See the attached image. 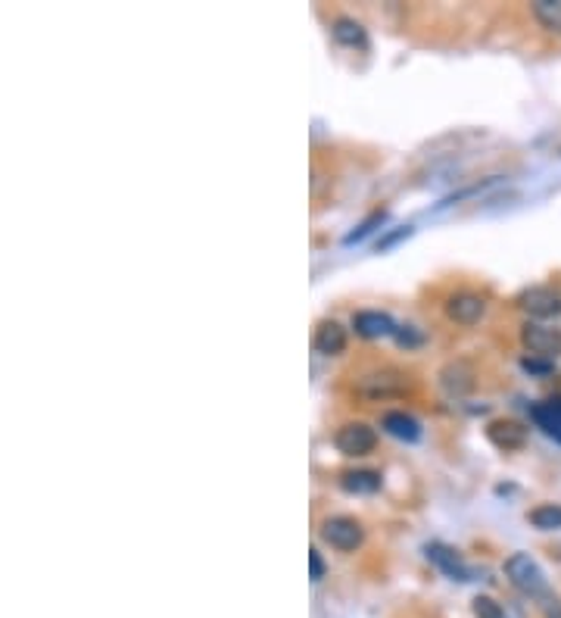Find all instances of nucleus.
<instances>
[{"mask_svg":"<svg viewBox=\"0 0 561 618\" xmlns=\"http://www.w3.org/2000/svg\"><path fill=\"white\" fill-rule=\"evenodd\" d=\"M530 419L546 437H552L555 443H561V397H549L530 406Z\"/></svg>","mask_w":561,"mask_h":618,"instance_id":"9b49d317","label":"nucleus"},{"mask_svg":"<svg viewBox=\"0 0 561 618\" xmlns=\"http://www.w3.org/2000/svg\"><path fill=\"white\" fill-rule=\"evenodd\" d=\"M353 328L359 338H368V340L396 334V322L390 319L387 313H381V309H359V313L353 316Z\"/></svg>","mask_w":561,"mask_h":618,"instance_id":"9d476101","label":"nucleus"},{"mask_svg":"<svg viewBox=\"0 0 561 618\" xmlns=\"http://www.w3.org/2000/svg\"><path fill=\"white\" fill-rule=\"evenodd\" d=\"M487 306H490V303H487L484 293L462 287V291H452L449 297H446L443 313H446V319L456 322V325L471 328V325H478V322L487 316Z\"/></svg>","mask_w":561,"mask_h":618,"instance_id":"7ed1b4c3","label":"nucleus"},{"mask_svg":"<svg viewBox=\"0 0 561 618\" xmlns=\"http://www.w3.org/2000/svg\"><path fill=\"white\" fill-rule=\"evenodd\" d=\"M505 578H509V584L515 587L518 593H524V597L542 599V603H549V599H552L549 581H546V575H542L540 562H536L534 556L511 553L509 559H505Z\"/></svg>","mask_w":561,"mask_h":618,"instance_id":"f257e3e1","label":"nucleus"},{"mask_svg":"<svg viewBox=\"0 0 561 618\" xmlns=\"http://www.w3.org/2000/svg\"><path fill=\"white\" fill-rule=\"evenodd\" d=\"M406 235H409V228H400V231H396V235L384 238V241H381V244H378V247H381V250H387V247H390V244H396V241H400V238H406Z\"/></svg>","mask_w":561,"mask_h":618,"instance_id":"4be33fe9","label":"nucleus"},{"mask_svg":"<svg viewBox=\"0 0 561 618\" xmlns=\"http://www.w3.org/2000/svg\"><path fill=\"white\" fill-rule=\"evenodd\" d=\"M381 428L387 434H393L396 441H406V443H415L421 437V425L415 422L412 416H406L402 410H390L381 416Z\"/></svg>","mask_w":561,"mask_h":618,"instance_id":"4468645a","label":"nucleus"},{"mask_svg":"<svg viewBox=\"0 0 561 618\" xmlns=\"http://www.w3.org/2000/svg\"><path fill=\"white\" fill-rule=\"evenodd\" d=\"M324 572H328V568H324L322 553H318V550H309V578L312 581H322Z\"/></svg>","mask_w":561,"mask_h":618,"instance_id":"aec40b11","label":"nucleus"},{"mask_svg":"<svg viewBox=\"0 0 561 618\" xmlns=\"http://www.w3.org/2000/svg\"><path fill=\"white\" fill-rule=\"evenodd\" d=\"M487 441L503 453H515L527 443V428L515 419H496V422L487 425Z\"/></svg>","mask_w":561,"mask_h":618,"instance_id":"1a4fd4ad","label":"nucleus"},{"mask_svg":"<svg viewBox=\"0 0 561 618\" xmlns=\"http://www.w3.org/2000/svg\"><path fill=\"white\" fill-rule=\"evenodd\" d=\"M318 534L337 553H355L362 547V540H365V528L353 515H328L322 521V528H318Z\"/></svg>","mask_w":561,"mask_h":618,"instance_id":"f03ea898","label":"nucleus"},{"mask_svg":"<svg viewBox=\"0 0 561 618\" xmlns=\"http://www.w3.org/2000/svg\"><path fill=\"white\" fill-rule=\"evenodd\" d=\"M521 344L527 347L534 356L555 359L561 356V328L542 325V322H527L521 328Z\"/></svg>","mask_w":561,"mask_h":618,"instance_id":"0eeeda50","label":"nucleus"},{"mask_svg":"<svg viewBox=\"0 0 561 618\" xmlns=\"http://www.w3.org/2000/svg\"><path fill=\"white\" fill-rule=\"evenodd\" d=\"M334 447L340 450L343 456H368L378 450V431L365 422H347L337 428L334 434Z\"/></svg>","mask_w":561,"mask_h":618,"instance_id":"20e7f679","label":"nucleus"},{"mask_svg":"<svg viewBox=\"0 0 561 618\" xmlns=\"http://www.w3.org/2000/svg\"><path fill=\"white\" fill-rule=\"evenodd\" d=\"M546 618H561V603H558V599H549V603H546Z\"/></svg>","mask_w":561,"mask_h":618,"instance_id":"5701e85b","label":"nucleus"},{"mask_svg":"<svg viewBox=\"0 0 561 618\" xmlns=\"http://www.w3.org/2000/svg\"><path fill=\"white\" fill-rule=\"evenodd\" d=\"M471 609H474V615L478 618H509L505 615V609H503V603H496L493 597H474V603H471Z\"/></svg>","mask_w":561,"mask_h":618,"instance_id":"a211bd4d","label":"nucleus"},{"mask_svg":"<svg viewBox=\"0 0 561 618\" xmlns=\"http://www.w3.org/2000/svg\"><path fill=\"white\" fill-rule=\"evenodd\" d=\"M524 369L527 372H549L552 363H540V359H524Z\"/></svg>","mask_w":561,"mask_h":618,"instance_id":"412c9836","label":"nucleus"},{"mask_svg":"<svg viewBox=\"0 0 561 618\" xmlns=\"http://www.w3.org/2000/svg\"><path fill=\"white\" fill-rule=\"evenodd\" d=\"M337 484H340V490H347V494H378L381 490V472H371V469H353V472H340V478H337Z\"/></svg>","mask_w":561,"mask_h":618,"instance_id":"ddd939ff","label":"nucleus"},{"mask_svg":"<svg viewBox=\"0 0 561 618\" xmlns=\"http://www.w3.org/2000/svg\"><path fill=\"white\" fill-rule=\"evenodd\" d=\"M527 521L540 531H558L561 528V506L558 503H542V506L530 509Z\"/></svg>","mask_w":561,"mask_h":618,"instance_id":"f3484780","label":"nucleus"},{"mask_svg":"<svg viewBox=\"0 0 561 618\" xmlns=\"http://www.w3.org/2000/svg\"><path fill=\"white\" fill-rule=\"evenodd\" d=\"M331 38L343 47H365L368 35H365V28H362V22L349 20V16H340V20H334V26H331Z\"/></svg>","mask_w":561,"mask_h":618,"instance_id":"2eb2a0df","label":"nucleus"},{"mask_svg":"<svg viewBox=\"0 0 561 618\" xmlns=\"http://www.w3.org/2000/svg\"><path fill=\"white\" fill-rule=\"evenodd\" d=\"M530 13L549 35H561V0H536L530 4Z\"/></svg>","mask_w":561,"mask_h":618,"instance_id":"dca6fc26","label":"nucleus"},{"mask_svg":"<svg viewBox=\"0 0 561 618\" xmlns=\"http://www.w3.org/2000/svg\"><path fill=\"white\" fill-rule=\"evenodd\" d=\"M384 219H387V213H384V209H374V213L368 215V219L362 222V225L355 228V231H349V235H347V244H355V241H362V238H368V235L374 231V228L381 225Z\"/></svg>","mask_w":561,"mask_h":618,"instance_id":"6ab92c4d","label":"nucleus"},{"mask_svg":"<svg viewBox=\"0 0 561 618\" xmlns=\"http://www.w3.org/2000/svg\"><path fill=\"white\" fill-rule=\"evenodd\" d=\"M312 347L322 356H340L347 350V328L337 319H324L322 325L316 328V338H312Z\"/></svg>","mask_w":561,"mask_h":618,"instance_id":"f8f14e48","label":"nucleus"},{"mask_svg":"<svg viewBox=\"0 0 561 618\" xmlns=\"http://www.w3.org/2000/svg\"><path fill=\"white\" fill-rule=\"evenodd\" d=\"M355 391L368 400H384V397H400L406 391V375L396 369H384V372H371V375H362Z\"/></svg>","mask_w":561,"mask_h":618,"instance_id":"423d86ee","label":"nucleus"},{"mask_svg":"<svg viewBox=\"0 0 561 618\" xmlns=\"http://www.w3.org/2000/svg\"><path fill=\"white\" fill-rule=\"evenodd\" d=\"M425 553H427V559H431L433 566H437L440 572L446 575V578H452V581H474V568L468 566V562H464L462 556L456 553V550L446 547V544H427Z\"/></svg>","mask_w":561,"mask_h":618,"instance_id":"6e6552de","label":"nucleus"},{"mask_svg":"<svg viewBox=\"0 0 561 618\" xmlns=\"http://www.w3.org/2000/svg\"><path fill=\"white\" fill-rule=\"evenodd\" d=\"M518 306L534 319H558L561 316V287L552 285H536L518 297Z\"/></svg>","mask_w":561,"mask_h":618,"instance_id":"39448f33","label":"nucleus"}]
</instances>
